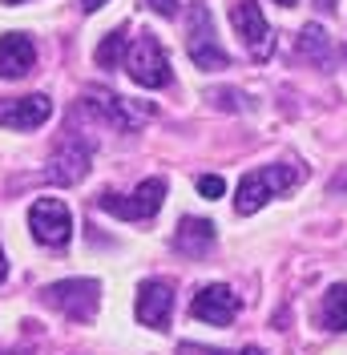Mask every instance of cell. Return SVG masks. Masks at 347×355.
<instances>
[{
	"label": "cell",
	"instance_id": "5b68a950",
	"mask_svg": "<svg viewBox=\"0 0 347 355\" xmlns=\"http://www.w3.org/2000/svg\"><path fill=\"white\" fill-rule=\"evenodd\" d=\"M162 202H166V182L162 178H146L133 194H113V190H105L97 198V206L105 214H117V218H126V222H146L162 210Z\"/></svg>",
	"mask_w": 347,
	"mask_h": 355
},
{
	"label": "cell",
	"instance_id": "9c48e42d",
	"mask_svg": "<svg viewBox=\"0 0 347 355\" xmlns=\"http://www.w3.org/2000/svg\"><path fill=\"white\" fill-rule=\"evenodd\" d=\"M170 311H174V287L166 279H146L137 287V303H133V315L142 327H153V331H166L170 327Z\"/></svg>",
	"mask_w": 347,
	"mask_h": 355
},
{
	"label": "cell",
	"instance_id": "2e32d148",
	"mask_svg": "<svg viewBox=\"0 0 347 355\" xmlns=\"http://www.w3.org/2000/svg\"><path fill=\"white\" fill-rule=\"evenodd\" d=\"M323 327L327 331H347V283L327 291L323 299Z\"/></svg>",
	"mask_w": 347,
	"mask_h": 355
},
{
	"label": "cell",
	"instance_id": "4316f807",
	"mask_svg": "<svg viewBox=\"0 0 347 355\" xmlns=\"http://www.w3.org/2000/svg\"><path fill=\"white\" fill-rule=\"evenodd\" d=\"M4 4H24V0H4Z\"/></svg>",
	"mask_w": 347,
	"mask_h": 355
},
{
	"label": "cell",
	"instance_id": "30bf717a",
	"mask_svg": "<svg viewBox=\"0 0 347 355\" xmlns=\"http://www.w3.org/2000/svg\"><path fill=\"white\" fill-rule=\"evenodd\" d=\"M53 117V101L44 93H28V97H0V125L4 130H41Z\"/></svg>",
	"mask_w": 347,
	"mask_h": 355
},
{
	"label": "cell",
	"instance_id": "5bb4252c",
	"mask_svg": "<svg viewBox=\"0 0 347 355\" xmlns=\"http://www.w3.org/2000/svg\"><path fill=\"white\" fill-rule=\"evenodd\" d=\"M214 246V222L210 218H182L174 230V250H182L186 259H202Z\"/></svg>",
	"mask_w": 347,
	"mask_h": 355
},
{
	"label": "cell",
	"instance_id": "7c38bea8",
	"mask_svg": "<svg viewBox=\"0 0 347 355\" xmlns=\"http://www.w3.org/2000/svg\"><path fill=\"white\" fill-rule=\"evenodd\" d=\"M89 162H93V146L81 141V137H65V141L57 146L53 162H49V182L73 186V182H81V178L89 174Z\"/></svg>",
	"mask_w": 347,
	"mask_h": 355
},
{
	"label": "cell",
	"instance_id": "ac0fdd59",
	"mask_svg": "<svg viewBox=\"0 0 347 355\" xmlns=\"http://www.w3.org/2000/svg\"><path fill=\"white\" fill-rule=\"evenodd\" d=\"M210 101H214L218 110H251V101H246L242 93H235V89H214Z\"/></svg>",
	"mask_w": 347,
	"mask_h": 355
},
{
	"label": "cell",
	"instance_id": "8992f818",
	"mask_svg": "<svg viewBox=\"0 0 347 355\" xmlns=\"http://www.w3.org/2000/svg\"><path fill=\"white\" fill-rule=\"evenodd\" d=\"M126 69H130V77L142 89H162V85H170V77H174L170 57H166V49H162V41H158L153 33H142V37L130 44Z\"/></svg>",
	"mask_w": 347,
	"mask_h": 355
},
{
	"label": "cell",
	"instance_id": "44dd1931",
	"mask_svg": "<svg viewBox=\"0 0 347 355\" xmlns=\"http://www.w3.org/2000/svg\"><path fill=\"white\" fill-rule=\"evenodd\" d=\"M178 355H226V352H218V347H202V343H182Z\"/></svg>",
	"mask_w": 347,
	"mask_h": 355
},
{
	"label": "cell",
	"instance_id": "603a6c76",
	"mask_svg": "<svg viewBox=\"0 0 347 355\" xmlns=\"http://www.w3.org/2000/svg\"><path fill=\"white\" fill-rule=\"evenodd\" d=\"M8 279V259H4V250H0V283Z\"/></svg>",
	"mask_w": 347,
	"mask_h": 355
},
{
	"label": "cell",
	"instance_id": "d4e9b609",
	"mask_svg": "<svg viewBox=\"0 0 347 355\" xmlns=\"http://www.w3.org/2000/svg\"><path fill=\"white\" fill-rule=\"evenodd\" d=\"M242 355H262L259 347H242Z\"/></svg>",
	"mask_w": 347,
	"mask_h": 355
},
{
	"label": "cell",
	"instance_id": "277c9868",
	"mask_svg": "<svg viewBox=\"0 0 347 355\" xmlns=\"http://www.w3.org/2000/svg\"><path fill=\"white\" fill-rule=\"evenodd\" d=\"M186 53H190V61L198 69H226L230 65V57H226V49L218 44L214 37V21H210V8L198 0L190 4V17H186Z\"/></svg>",
	"mask_w": 347,
	"mask_h": 355
},
{
	"label": "cell",
	"instance_id": "ba28073f",
	"mask_svg": "<svg viewBox=\"0 0 347 355\" xmlns=\"http://www.w3.org/2000/svg\"><path fill=\"white\" fill-rule=\"evenodd\" d=\"M230 24H235V33L242 37V44L251 49L255 61L271 57L275 37H271V24H266V17H262V8L255 4V0H239V4L230 8Z\"/></svg>",
	"mask_w": 347,
	"mask_h": 355
},
{
	"label": "cell",
	"instance_id": "3957f363",
	"mask_svg": "<svg viewBox=\"0 0 347 355\" xmlns=\"http://www.w3.org/2000/svg\"><path fill=\"white\" fill-rule=\"evenodd\" d=\"M44 303L69 315L73 323H89L101 307V283L97 279H61V283L44 287Z\"/></svg>",
	"mask_w": 347,
	"mask_h": 355
},
{
	"label": "cell",
	"instance_id": "9a60e30c",
	"mask_svg": "<svg viewBox=\"0 0 347 355\" xmlns=\"http://www.w3.org/2000/svg\"><path fill=\"white\" fill-rule=\"evenodd\" d=\"M126 53H130V37H126V28H113L109 37H101V44H97V53H93V61L101 69H113L126 61Z\"/></svg>",
	"mask_w": 347,
	"mask_h": 355
},
{
	"label": "cell",
	"instance_id": "484cf974",
	"mask_svg": "<svg viewBox=\"0 0 347 355\" xmlns=\"http://www.w3.org/2000/svg\"><path fill=\"white\" fill-rule=\"evenodd\" d=\"M275 4H287V8H291V4H295V0H275Z\"/></svg>",
	"mask_w": 347,
	"mask_h": 355
},
{
	"label": "cell",
	"instance_id": "7402d4cb",
	"mask_svg": "<svg viewBox=\"0 0 347 355\" xmlns=\"http://www.w3.org/2000/svg\"><path fill=\"white\" fill-rule=\"evenodd\" d=\"M101 4H105V0H81V8H85V12H97Z\"/></svg>",
	"mask_w": 347,
	"mask_h": 355
},
{
	"label": "cell",
	"instance_id": "d6986e66",
	"mask_svg": "<svg viewBox=\"0 0 347 355\" xmlns=\"http://www.w3.org/2000/svg\"><path fill=\"white\" fill-rule=\"evenodd\" d=\"M198 194H202V198H222V194H226V182L218 174H202L198 178Z\"/></svg>",
	"mask_w": 347,
	"mask_h": 355
},
{
	"label": "cell",
	"instance_id": "ffe728a7",
	"mask_svg": "<svg viewBox=\"0 0 347 355\" xmlns=\"http://www.w3.org/2000/svg\"><path fill=\"white\" fill-rule=\"evenodd\" d=\"M146 8H153L158 17H174L178 12V0H146Z\"/></svg>",
	"mask_w": 347,
	"mask_h": 355
},
{
	"label": "cell",
	"instance_id": "52a82bcc",
	"mask_svg": "<svg viewBox=\"0 0 347 355\" xmlns=\"http://www.w3.org/2000/svg\"><path fill=\"white\" fill-rule=\"evenodd\" d=\"M28 230L41 246L61 250L69 243V234H73V214H69V206L61 198H37L28 206Z\"/></svg>",
	"mask_w": 347,
	"mask_h": 355
},
{
	"label": "cell",
	"instance_id": "4fadbf2b",
	"mask_svg": "<svg viewBox=\"0 0 347 355\" xmlns=\"http://www.w3.org/2000/svg\"><path fill=\"white\" fill-rule=\"evenodd\" d=\"M37 65V44L28 41L24 33H4L0 37V77L12 81V77H24Z\"/></svg>",
	"mask_w": 347,
	"mask_h": 355
},
{
	"label": "cell",
	"instance_id": "6da1fadb",
	"mask_svg": "<svg viewBox=\"0 0 347 355\" xmlns=\"http://www.w3.org/2000/svg\"><path fill=\"white\" fill-rule=\"evenodd\" d=\"M81 110L93 113L97 121L113 125V130H121V133L142 130L153 117V105L130 101V97H121V93H113V89H101V85H89L85 93H81Z\"/></svg>",
	"mask_w": 347,
	"mask_h": 355
},
{
	"label": "cell",
	"instance_id": "cb8c5ba5",
	"mask_svg": "<svg viewBox=\"0 0 347 355\" xmlns=\"http://www.w3.org/2000/svg\"><path fill=\"white\" fill-rule=\"evenodd\" d=\"M315 8H323V12H331V8H335V0H315Z\"/></svg>",
	"mask_w": 347,
	"mask_h": 355
},
{
	"label": "cell",
	"instance_id": "7a4b0ae2",
	"mask_svg": "<svg viewBox=\"0 0 347 355\" xmlns=\"http://www.w3.org/2000/svg\"><path fill=\"white\" fill-rule=\"evenodd\" d=\"M299 178H303V170H295V166H262V170L242 174L239 190H235V210L239 214H255V210H262V202L291 190Z\"/></svg>",
	"mask_w": 347,
	"mask_h": 355
},
{
	"label": "cell",
	"instance_id": "8fae6325",
	"mask_svg": "<svg viewBox=\"0 0 347 355\" xmlns=\"http://www.w3.org/2000/svg\"><path fill=\"white\" fill-rule=\"evenodd\" d=\"M190 315L202 319V323H210V327H230L235 315H239V295L226 287V283H210V287H202L194 295Z\"/></svg>",
	"mask_w": 347,
	"mask_h": 355
},
{
	"label": "cell",
	"instance_id": "e0dca14e",
	"mask_svg": "<svg viewBox=\"0 0 347 355\" xmlns=\"http://www.w3.org/2000/svg\"><path fill=\"white\" fill-rule=\"evenodd\" d=\"M299 53H303L307 61L323 65V61H327V53H331V41H327L323 24H307L303 33H299Z\"/></svg>",
	"mask_w": 347,
	"mask_h": 355
}]
</instances>
